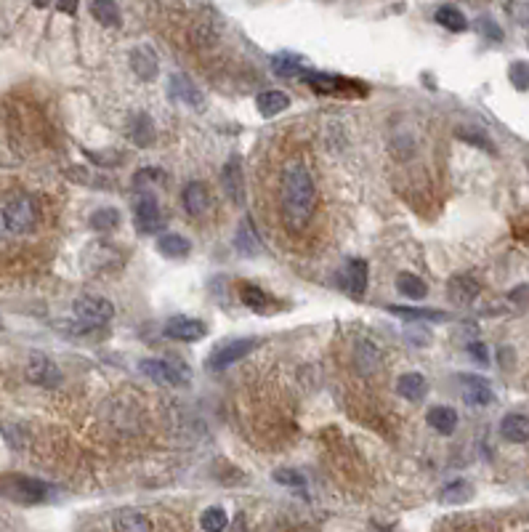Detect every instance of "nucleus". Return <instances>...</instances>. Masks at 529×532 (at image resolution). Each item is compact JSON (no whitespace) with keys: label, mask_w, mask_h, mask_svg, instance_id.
<instances>
[{"label":"nucleus","mask_w":529,"mask_h":532,"mask_svg":"<svg viewBox=\"0 0 529 532\" xmlns=\"http://www.w3.org/2000/svg\"><path fill=\"white\" fill-rule=\"evenodd\" d=\"M141 373L160 386H187L192 380V370L173 359H141Z\"/></svg>","instance_id":"obj_5"},{"label":"nucleus","mask_w":529,"mask_h":532,"mask_svg":"<svg viewBox=\"0 0 529 532\" xmlns=\"http://www.w3.org/2000/svg\"><path fill=\"white\" fill-rule=\"evenodd\" d=\"M508 80L516 91H529V62L518 59V62H511L508 67Z\"/></svg>","instance_id":"obj_35"},{"label":"nucleus","mask_w":529,"mask_h":532,"mask_svg":"<svg viewBox=\"0 0 529 532\" xmlns=\"http://www.w3.org/2000/svg\"><path fill=\"white\" fill-rule=\"evenodd\" d=\"M240 295H242V304L248 306V309H253V312H269L272 298H269L258 285H240Z\"/></svg>","instance_id":"obj_32"},{"label":"nucleus","mask_w":529,"mask_h":532,"mask_svg":"<svg viewBox=\"0 0 529 532\" xmlns=\"http://www.w3.org/2000/svg\"><path fill=\"white\" fill-rule=\"evenodd\" d=\"M479 29L484 32V35H487V38H492V40H503V29L495 25L492 19H481V22H479Z\"/></svg>","instance_id":"obj_39"},{"label":"nucleus","mask_w":529,"mask_h":532,"mask_svg":"<svg viewBox=\"0 0 529 532\" xmlns=\"http://www.w3.org/2000/svg\"><path fill=\"white\" fill-rule=\"evenodd\" d=\"M255 107L264 117H277L279 112H285L290 107V96L285 91H264L255 96Z\"/></svg>","instance_id":"obj_22"},{"label":"nucleus","mask_w":529,"mask_h":532,"mask_svg":"<svg viewBox=\"0 0 529 532\" xmlns=\"http://www.w3.org/2000/svg\"><path fill=\"white\" fill-rule=\"evenodd\" d=\"M6 237H11V234L6 232V224H3V213H0V242L6 240Z\"/></svg>","instance_id":"obj_42"},{"label":"nucleus","mask_w":529,"mask_h":532,"mask_svg":"<svg viewBox=\"0 0 529 532\" xmlns=\"http://www.w3.org/2000/svg\"><path fill=\"white\" fill-rule=\"evenodd\" d=\"M221 181H224V189H227L232 203L234 205L245 203V173H242V160L237 154L227 160L224 173H221Z\"/></svg>","instance_id":"obj_12"},{"label":"nucleus","mask_w":529,"mask_h":532,"mask_svg":"<svg viewBox=\"0 0 529 532\" xmlns=\"http://www.w3.org/2000/svg\"><path fill=\"white\" fill-rule=\"evenodd\" d=\"M481 293L479 279H474L471 274H455L447 285V295L453 298L455 304H471L476 295Z\"/></svg>","instance_id":"obj_15"},{"label":"nucleus","mask_w":529,"mask_h":532,"mask_svg":"<svg viewBox=\"0 0 529 532\" xmlns=\"http://www.w3.org/2000/svg\"><path fill=\"white\" fill-rule=\"evenodd\" d=\"M306 86H312L316 93H325V96H365L367 93V83L362 80H351V77H340V75H330V72H316V69H303L301 77Z\"/></svg>","instance_id":"obj_3"},{"label":"nucleus","mask_w":529,"mask_h":532,"mask_svg":"<svg viewBox=\"0 0 529 532\" xmlns=\"http://www.w3.org/2000/svg\"><path fill=\"white\" fill-rule=\"evenodd\" d=\"M367 277H370V272H367V261H365V258H351V261L346 264L343 279H346V291L351 293L354 298H362V295H365Z\"/></svg>","instance_id":"obj_17"},{"label":"nucleus","mask_w":529,"mask_h":532,"mask_svg":"<svg viewBox=\"0 0 529 532\" xmlns=\"http://www.w3.org/2000/svg\"><path fill=\"white\" fill-rule=\"evenodd\" d=\"M181 200H184V211H187V213L194 215V218H202L205 211H208V203H210L208 187H205L202 181H189V184L184 187Z\"/></svg>","instance_id":"obj_14"},{"label":"nucleus","mask_w":529,"mask_h":532,"mask_svg":"<svg viewBox=\"0 0 529 532\" xmlns=\"http://www.w3.org/2000/svg\"><path fill=\"white\" fill-rule=\"evenodd\" d=\"M227 524H229L227 508L210 506V508H205V511H202V517H200V527H202V530L221 532V530H227Z\"/></svg>","instance_id":"obj_33"},{"label":"nucleus","mask_w":529,"mask_h":532,"mask_svg":"<svg viewBox=\"0 0 529 532\" xmlns=\"http://www.w3.org/2000/svg\"><path fill=\"white\" fill-rule=\"evenodd\" d=\"M527 168H529V154H527Z\"/></svg>","instance_id":"obj_44"},{"label":"nucleus","mask_w":529,"mask_h":532,"mask_svg":"<svg viewBox=\"0 0 529 532\" xmlns=\"http://www.w3.org/2000/svg\"><path fill=\"white\" fill-rule=\"evenodd\" d=\"M356 362H359V368L365 370H373V368H378V352L370 346L367 341L359 343V349H356Z\"/></svg>","instance_id":"obj_37"},{"label":"nucleus","mask_w":529,"mask_h":532,"mask_svg":"<svg viewBox=\"0 0 529 532\" xmlns=\"http://www.w3.org/2000/svg\"><path fill=\"white\" fill-rule=\"evenodd\" d=\"M0 495L11 498L16 503H43L51 495V484L32 479V477H3Z\"/></svg>","instance_id":"obj_4"},{"label":"nucleus","mask_w":529,"mask_h":532,"mask_svg":"<svg viewBox=\"0 0 529 532\" xmlns=\"http://www.w3.org/2000/svg\"><path fill=\"white\" fill-rule=\"evenodd\" d=\"M130 67L141 80H154L157 77V56L149 46H139L130 51Z\"/></svg>","instance_id":"obj_21"},{"label":"nucleus","mask_w":529,"mask_h":532,"mask_svg":"<svg viewBox=\"0 0 529 532\" xmlns=\"http://www.w3.org/2000/svg\"><path fill=\"white\" fill-rule=\"evenodd\" d=\"M91 13L104 27H120V22H123L120 8H117L114 0H91Z\"/></svg>","instance_id":"obj_28"},{"label":"nucleus","mask_w":529,"mask_h":532,"mask_svg":"<svg viewBox=\"0 0 529 532\" xmlns=\"http://www.w3.org/2000/svg\"><path fill=\"white\" fill-rule=\"evenodd\" d=\"M468 352L476 357L481 365H487V362H490V354H487V346H484V343H479V341L468 343Z\"/></svg>","instance_id":"obj_40"},{"label":"nucleus","mask_w":529,"mask_h":532,"mask_svg":"<svg viewBox=\"0 0 529 532\" xmlns=\"http://www.w3.org/2000/svg\"><path fill=\"white\" fill-rule=\"evenodd\" d=\"M436 25H441L444 29H450V32H466L468 29L466 16H463L460 8H455V6H439V11H436Z\"/></svg>","instance_id":"obj_29"},{"label":"nucleus","mask_w":529,"mask_h":532,"mask_svg":"<svg viewBox=\"0 0 529 532\" xmlns=\"http://www.w3.org/2000/svg\"><path fill=\"white\" fill-rule=\"evenodd\" d=\"M474 498V484L466 479H455L450 484H444L439 493V500L444 506H463Z\"/></svg>","instance_id":"obj_23"},{"label":"nucleus","mask_w":529,"mask_h":532,"mask_svg":"<svg viewBox=\"0 0 529 532\" xmlns=\"http://www.w3.org/2000/svg\"><path fill=\"white\" fill-rule=\"evenodd\" d=\"M136 229L141 234H157L163 229V211L152 194H144L136 203Z\"/></svg>","instance_id":"obj_11"},{"label":"nucleus","mask_w":529,"mask_h":532,"mask_svg":"<svg viewBox=\"0 0 529 532\" xmlns=\"http://www.w3.org/2000/svg\"><path fill=\"white\" fill-rule=\"evenodd\" d=\"M274 479L279 481V484H285V487H298V490H303L306 487V479H303L298 471H290V469H279L277 474H274Z\"/></svg>","instance_id":"obj_38"},{"label":"nucleus","mask_w":529,"mask_h":532,"mask_svg":"<svg viewBox=\"0 0 529 532\" xmlns=\"http://www.w3.org/2000/svg\"><path fill=\"white\" fill-rule=\"evenodd\" d=\"M500 434H503L505 442L524 444L529 439V418L521 415V413H508L500 420Z\"/></svg>","instance_id":"obj_19"},{"label":"nucleus","mask_w":529,"mask_h":532,"mask_svg":"<svg viewBox=\"0 0 529 532\" xmlns=\"http://www.w3.org/2000/svg\"><path fill=\"white\" fill-rule=\"evenodd\" d=\"M272 69H274V75L285 77H301V72L306 69V64L298 53H290V51H282V53H274L272 56Z\"/></svg>","instance_id":"obj_24"},{"label":"nucleus","mask_w":529,"mask_h":532,"mask_svg":"<svg viewBox=\"0 0 529 532\" xmlns=\"http://www.w3.org/2000/svg\"><path fill=\"white\" fill-rule=\"evenodd\" d=\"M27 380L35 386H43V389H56V386H62L64 375L51 357L35 352L27 359Z\"/></svg>","instance_id":"obj_8"},{"label":"nucleus","mask_w":529,"mask_h":532,"mask_svg":"<svg viewBox=\"0 0 529 532\" xmlns=\"http://www.w3.org/2000/svg\"><path fill=\"white\" fill-rule=\"evenodd\" d=\"M396 392L402 394L407 402H423L429 397V380L420 373H404L396 378Z\"/></svg>","instance_id":"obj_16"},{"label":"nucleus","mask_w":529,"mask_h":532,"mask_svg":"<svg viewBox=\"0 0 529 532\" xmlns=\"http://www.w3.org/2000/svg\"><path fill=\"white\" fill-rule=\"evenodd\" d=\"M234 245H237V251L245 253V255H253V253H258V251H261V242H258V234H255V229H253L250 218H245V221L240 224Z\"/></svg>","instance_id":"obj_30"},{"label":"nucleus","mask_w":529,"mask_h":532,"mask_svg":"<svg viewBox=\"0 0 529 532\" xmlns=\"http://www.w3.org/2000/svg\"><path fill=\"white\" fill-rule=\"evenodd\" d=\"M258 346V338H229L215 346L210 357H208V368L210 370H224L234 362H240L242 357H248Z\"/></svg>","instance_id":"obj_7"},{"label":"nucleus","mask_w":529,"mask_h":532,"mask_svg":"<svg viewBox=\"0 0 529 532\" xmlns=\"http://www.w3.org/2000/svg\"><path fill=\"white\" fill-rule=\"evenodd\" d=\"M396 291L402 293L404 298L420 301V298L429 295V285L417 277V274H413V272H399V274H396Z\"/></svg>","instance_id":"obj_27"},{"label":"nucleus","mask_w":529,"mask_h":532,"mask_svg":"<svg viewBox=\"0 0 529 532\" xmlns=\"http://www.w3.org/2000/svg\"><path fill=\"white\" fill-rule=\"evenodd\" d=\"M48 3H51V0H35V6H38V8H46Z\"/></svg>","instance_id":"obj_43"},{"label":"nucleus","mask_w":529,"mask_h":532,"mask_svg":"<svg viewBox=\"0 0 529 532\" xmlns=\"http://www.w3.org/2000/svg\"><path fill=\"white\" fill-rule=\"evenodd\" d=\"M157 251L168 258H184L189 255L192 242L184 237V234H176V232H168V234H160L157 237Z\"/></svg>","instance_id":"obj_26"},{"label":"nucleus","mask_w":529,"mask_h":532,"mask_svg":"<svg viewBox=\"0 0 529 532\" xmlns=\"http://www.w3.org/2000/svg\"><path fill=\"white\" fill-rule=\"evenodd\" d=\"M168 338H173V341H184V343H192V341H200L205 338V322L197 317H187V314H176V317H170L165 322V330H163Z\"/></svg>","instance_id":"obj_9"},{"label":"nucleus","mask_w":529,"mask_h":532,"mask_svg":"<svg viewBox=\"0 0 529 532\" xmlns=\"http://www.w3.org/2000/svg\"><path fill=\"white\" fill-rule=\"evenodd\" d=\"M457 139H463L468 141V144H474V147H481V149H487L490 154H495V144L481 133L479 128H457Z\"/></svg>","instance_id":"obj_36"},{"label":"nucleus","mask_w":529,"mask_h":532,"mask_svg":"<svg viewBox=\"0 0 529 532\" xmlns=\"http://www.w3.org/2000/svg\"><path fill=\"white\" fill-rule=\"evenodd\" d=\"M152 524L147 521L144 514L139 511H120L117 519H114V530H126V532H139V530H149Z\"/></svg>","instance_id":"obj_34"},{"label":"nucleus","mask_w":529,"mask_h":532,"mask_svg":"<svg viewBox=\"0 0 529 532\" xmlns=\"http://www.w3.org/2000/svg\"><path fill=\"white\" fill-rule=\"evenodd\" d=\"M463 380V399H466L471 407H487L495 399L492 394V386L487 378H479V375H460Z\"/></svg>","instance_id":"obj_13"},{"label":"nucleus","mask_w":529,"mask_h":532,"mask_svg":"<svg viewBox=\"0 0 529 532\" xmlns=\"http://www.w3.org/2000/svg\"><path fill=\"white\" fill-rule=\"evenodd\" d=\"M0 213H3V224H6V232L11 237H27L38 229L40 221V205L32 194L27 192H16V194H8L3 205H0Z\"/></svg>","instance_id":"obj_2"},{"label":"nucleus","mask_w":529,"mask_h":532,"mask_svg":"<svg viewBox=\"0 0 529 532\" xmlns=\"http://www.w3.org/2000/svg\"><path fill=\"white\" fill-rule=\"evenodd\" d=\"M75 317L86 325V328H101L114 317V306L112 301H107L104 295H77L75 304H72Z\"/></svg>","instance_id":"obj_6"},{"label":"nucleus","mask_w":529,"mask_h":532,"mask_svg":"<svg viewBox=\"0 0 529 532\" xmlns=\"http://www.w3.org/2000/svg\"><path fill=\"white\" fill-rule=\"evenodd\" d=\"M56 8L72 16V13H77V0H56Z\"/></svg>","instance_id":"obj_41"},{"label":"nucleus","mask_w":529,"mask_h":532,"mask_svg":"<svg viewBox=\"0 0 529 532\" xmlns=\"http://www.w3.org/2000/svg\"><path fill=\"white\" fill-rule=\"evenodd\" d=\"M120 211L117 208H99V211H93L91 215V229H96V232H114V229L120 227Z\"/></svg>","instance_id":"obj_31"},{"label":"nucleus","mask_w":529,"mask_h":532,"mask_svg":"<svg viewBox=\"0 0 529 532\" xmlns=\"http://www.w3.org/2000/svg\"><path fill=\"white\" fill-rule=\"evenodd\" d=\"M170 96L176 99L178 104H184V107H192V109H197L202 112V107H205V96H202V91L194 86V80L189 75H176L170 77Z\"/></svg>","instance_id":"obj_10"},{"label":"nucleus","mask_w":529,"mask_h":532,"mask_svg":"<svg viewBox=\"0 0 529 532\" xmlns=\"http://www.w3.org/2000/svg\"><path fill=\"white\" fill-rule=\"evenodd\" d=\"M157 139V131H154V123H152L149 114H136L133 120H130V141L136 144V147H152Z\"/></svg>","instance_id":"obj_25"},{"label":"nucleus","mask_w":529,"mask_h":532,"mask_svg":"<svg viewBox=\"0 0 529 532\" xmlns=\"http://www.w3.org/2000/svg\"><path fill=\"white\" fill-rule=\"evenodd\" d=\"M389 312L396 314V317H404L407 322H444V319H450L447 312L423 309V306H389Z\"/></svg>","instance_id":"obj_20"},{"label":"nucleus","mask_w":529,"mask_h":532,"mask_svg":"<svg viewBox=\"0 0 529 532\" xmlns=\"http://www.w3.org/2000/svg\"><path fill=\"white\" fill-rule=\"evenodd\" d=\"M316 205V187L309 168L288 165L279 178V213L293 232L309 227Z\"/></svg>","instance_id":"obj_1"},{"label":"nucleus","mask_w":529,"mask_h":532,"mask_svg":"<svg viewBox=\"0 0 529 532\" xmlns=\"http://www.w3.org/2000/svg\"><path fill=\"white\" fill-rule=\"evenodd\" d=\"M426 423H429L436 434H441V437H450V434L457 429V413H455V407L434 405L429 413H426Z\"/></svg>","instance_id":"obj_18"}]
</instances>
